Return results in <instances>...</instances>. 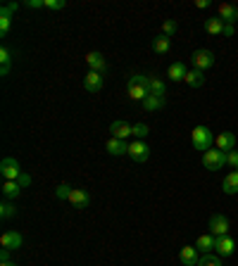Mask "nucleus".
<instances>
[{
    "mask_svg": "<svg viewBox=\"0 0 238 266\" xmlns=\"http://www.w3.org/2000/svg\"><path fill=\"white\" fill-rule=\"evenodd\" d=\"M191 143H193L195 150L207 152V150L212 148V143H215V136H212V131L207 126H195L193 131H191Z\"/></svg>",
    "mask_w": 238,
    "mask_h": 266,
    "instance_id": "f257e3e1",
    "label": "nucleus"
},
{
    "mask_svg": "<svg viewBox=\"0 0 238 266\" xmlns=\"http://www.w3.org/2000/svg\"><path fill=\"white\" fill-rule=\"evenodd\" d=\"M203 164H205V169H210V171H219L227 164V152H222V150H217V148H210L207 152H203Z\"/></svg>",
    "mask_w": 238,
    "mask_h": 266,
    "instance_id": "f03ea898",
    "label": "nucleus"
},
{
    "mask_svg": "<svg viewBox=\"0 0 238 266\" xmlns=\"http://www.w3.org/2000/svg\"><path fill=\"white\" fill-rule=\"evenodd\" d=\"M0 174H2V178H5V181H17V178H19V174H22L19 162L14 160V157H5V160L0 162Z\"/></svg>",
    "mask_w": 238,
    "mask_h": 266,
    "instance_id": "7ed1b4c3",
    "label": "nucleus"
},
{
    "mask_svg": "<svg viewBox=\"0 0 238 266\" xmlns=\"http://www.w3.org/2000/svg\"><path fill=\"white\" fill-rule=\"evenodd\" d=\"M191 62H193L195 69L205 72V69H210V67L215 64V53H212V50H195V53L191 55Z\"/></svg>",
    "mask_w": 238,
    "mask_h": 266,
    "instance_id": "20e7f679",
    "label": "nucleus"
},
{
    "mask_svg": "<svg viewBox=\"0 0 238 266\" xmlns=\"http://www.w3.org/2000/svg\"><path fill=\"white\" fill-rule=\"evenodd\" d=\"M215 252L217 257H231L234 252H236V240L231 238V235H222V238H217V243H215Z\"/></svg>",
    "mask_w": 238,
    "mask_h": 266,
    "instance_id": "39448f33",
    "label": "nucleus"
},
{
    "mask_svg": "<svg viewBox=\"0 0 238 266\" xmlns=\"http://www.w3.org/2000/svg\"><path fill=\"white\" fill-rule=\"evenodd\" d=\"M129 157L133 162H148V157H150V148L143 143V140H133V143H129Z\"/></svg>",
    "mask_w": 238,
    "mask_h": 266,
    "instance_id": "423d86ee",
    "label": "nucleus"
},
{
    "mask_svg": "<svg viewBox=\"0 0 238 266\" xmlns=\"http://www.w3.org/2000/svg\"><path fill=\"white\" fill-rule=\"evenodd\" d=\"M110 133H112V138L126 140L129 136H133V124H129V121H121V119H117V121H112V124H110Z\"/></svg>",
    "mask_w": 238,
    "mask_h": 266,
    "instance_id": "0eeeda50",
    "label": "nucleus"
},
{
    "mask_svg": "<svg viewBox=\"0 0 238 266\" xmlns=\"http://www.w3.org/2000/svg\"><path fill=\"white\" fill-rule=\"evenodd\" d=\"M210 233L215 235V238H222V235H229V219L224 214H215L212 219H210Z\"/></svg>",
    "mask_w": 238,
    "mask_h": 266,
    "instance_id": "6e6552de",
    "label": "nucleus"
},
{
    "mask_svg": "<svg viewBox=\"0 0 238 266\" xmlns=\"http://www.w3.org/2000/svg\"><path fill=\"white\" fill-rule=\"evenodd\" d=\"M24 243V238L17 231H5V233L0 235V247H5V250H10V252H14V250H19Z\"/></svg>",
    "mask_w": 238,
    "mask_h": 266,
    "instance_id": "1a4fd4ad",
    "label": "nucleus"
},
{
    "mask_svg": "<svg viewBox=\"0 0 238 266\" xmlns=\"http://www.w3.org/2000/svg\"><path fill=\"white\" fill-rule=\"evenodd\" d=\"M86 64L88 72H98V74H105V69H108V62H105L103 53H96V50L86 55Z\"/></svg>",
    "mask_w": 238,
    "mask_h": 266,
    "instance_id": "9d476101",
    "label": "nucleus"
},
{
    "mask_svg": "<svg viewBox=\"0 0 238 266\" xmlns=\"http://www.w3.org/2000/svg\"><path fill=\"white\" fill-rule=\"evenodd\" d=\"M69 202L74 204L76 209H86L88 204H91V195H88L84 188H72V192H69Z\"/></svg>",
    "mask_w": 238,
    "mask_h": 266,
    "instance_id": "9b49d317",
    "label": "nucleus"
},
{
    "mask_svg": "<svg viewBox=\"0 0 238 266\" xmlns=\"http://www.w3.org/2000/svg\"><path fill=\"white\" fill-rule=\"evenodd\" d=\"M215 145H217V150H222V152H231V150L236 148V136H234L231 131H224V133H219L215 138Z\"/></svg>",
    "mask_w": 238,
    "mask_h": 266,
    "instance_id": "f8f14e48",
    "label": "nucleus"
},
{
    "mask_svg": "<svg viewBox=\"0 0 238 266\" xmlns=\"http://www.w3.org/2000/svg\"><path fill=\"white\" fill-rule=\"evenodd\" d=\"M179 259H181V264L184 266H198V247L195 245H186L179 250Z\"/></svg>",
    "mask_w": 238,
    "mask_h": 266,
    "instance_id": "ddd939ff",
    "label": "nucleus"
},
{
    "mask_svg": "<svg viewBox=\"0 0 238 266\" xmlns=\"http://www.w3.org/2000/svg\"><path fill=\"white\" fill-rule=\"evenodd\" d=\"M84 88H86L88 93H100V90H103V74L88 72V74L84 76Z\"/></svg>",
    "mask_w": 238,
    "mask_h": 266,
    "instance_id": "4468645a",
    "label": "nucleus"
},
{
    "mask_svg": "<svg viewBox=\"0 0 238 266\" xmlns=\"http://www.w3.org/2000/svg\"><path fill=\"white\" fill-rule=\"evenodd\" d=\"M105 150L115 157H121V155H129V143L126 140H119V138H110L105 143Z\"/></svg>",
    "mask_w": 238,
    "mask_h": 266,
    "instance_id": "2eb2a0df",
    "label": "nucleus"
},
{
    "mask_svg": "<svg viewBox=\"0 0 238 266\" xmlns=\"http://www.w3.org/2000/svg\"><path fill=\"white\" fill-rule=\"evenodd\" d=\"M219 19L224 21V24L238 21V7L231 5V2H222V5H219Z\"/></svg>",
    "mask_w": 238,
    "mask_h": 266,
    "instance_id": "dca6fc26",
    "label": "nucleus"
},
{
    "mask_svg": "<svg viewBox=\"0 0 238 266\" xmlns=\"http://www.w3.org/2000/svg\"><path fill=\"white\" fill-rule=\"evenodd\" d=\"M215 243H217L215 235L205 233L195 240V247H198V252H203V255H212V252H215Z\"/></svg>",
    "mask_w": 238,
    "mask_h": 266,
    "instance_id": "f3484780",
    "label": "nucleus"
},
{
    "mask_svg": "<svg viewBox=\"0 0 238 266\" xmlns=\"http://www.w3.org/2000/svg\"><path fill=\"white\" fill-rule=\"evenodd\" d=\"M152 50H155L157 55H167L169 50H172V38L164 36V33L155 36V38H152Z\"/></svg>",
    "mask_w": 238,
    "mask_h": 266,
    "instance_id": "a211bd4d",
    "label": "nucleus"
},
{
    "mask_svg": "<svg viewBox=\"0 0 238 266\" xmlns=\"http://www.w3.org/2000/svg\"><path fill=\"white\" fill-rule=\"evenodd\" d=\"M2 195H5V200H17L22 195V185L17 181H5L2 183Z\"/></svg>",
    "mask_w": 238,
    "mask_h": 266,
    "instance_id": "6ab92c4d",
    "label": "nucleus"
},
{
    "mask_svg": "<svg viewBox=\"0 0 238 266\" xmlns=\"http://www.w3.org/2000/svg\"><path fill=\"white\" fill-rule=\"evenodd\" d=\"M184 81L191 86V88H200V86L205 84V72H200V69H188V74H186Z\"/></svg>",
    "mask_w": 238,
    "mask_h": 266,
    "instance_id": "aec40b11",
    "label": "nucleus"
},
{
    "mask_svg": "<svg viewBox=\"0 0 238 266\" xmlns=\"http://www.w3.org/2000/svg\"><path fill=\"white\" fill-rule=\"evenodd\" d=\"M222 188H224V192H227V195H236V192H238V171H231V174H227V176H224Z\"/></svg>",
    "mask_w": 238,
    "mask_h": 266,
    "instance_id": "412c9836",
    "label": "nucleus"
},
{
    "mask_svg": "<svg viewBox=\"0 0 238 266\" xmlns=\"http://www.w3.org/2000/svg\"><path fill=\"white\" fill-rule=\"evenodd\" d=\"M150 95V90L145 86H138V84H129V100H136V102H143L145 97Z\"/></svg>",
    "mask_w": 238,
    "mask_h": 266,
    "instance_id": "4be33fe9",
    "label": "nucleus"
},
{
    "mask_svg": "<svg viewBox=\"0 0 238 266\" xmlns=\"http://www.w3.org/2000/svg\"><path fill=\"white\" fill-rule=\"evenodd\" d=\"M205 31L210 36H222L224 33V21L219 17H210V19H205Z\"/></svg>",
    "mask_w": 238,
    "mask_h": 266,
    "instance_id": "5701e85b",
    "label": "nucleus"
},
{
    "mask_svg": "<svg viewBox=\"0 0 238 266\" xmlns=\"http://www.w3.org/2000/svg\"><path fill=\"white\" fill-rule=\"evenodd\" d=\"M186 74H188V69H186L184 62H174L172 67H169V72H167V76H169L172 81H184Z\"/></svg>",
    "mask_w": 238,
    "mask_h": 266,
    "instance_id": "b1692460",
    "label": "nucleus"
},
{
    "mask_svg": "<svg viewBox=\"0 0 238 266\" xmlns=\"http://www.w3.org/2000/svg\"><path fill=\"white\" fill-rule=\"evenodd\" d=\"M143 107H145V112H157V109H162L164 107V97L148 95L145 100H143Z\"/></svg>",
    "mask_w": 238,
    "mask_h": 266,
    "instance_id": "393cba45",
    "label": "nucleus"
},
{
    "mask_svg": "<svg viewBox=\"0 0 238 266\" xmlns=\"http://www.w3.org/2000/svg\"><path fill=\"white\" fill-rule=\"evenodd\" d=\"M148 90H150V95L164 97V81L160 79V76H150V84H148Z\"/></svg>",
    "mask_w": 238,
    "mask_h": 266,
    "instance_id": "a878e982",
    "label": "nucleus"
},
{
    "mask_svg": "<svg viewBox=\"0 0 238 266\" xmlns=\"http://www.w3.org/2000/svg\"><path fill=\"white\" fill-rule=\"evenodd\" d=\"M0 216L7 221V219H12V216H17V207L12 204V200H5V202L0 204Z\"/></svg>",
    "mask_w": 238,
    "mask_h": 266,
    "instance_id": "bb28decb",
    "label": "nucleus"
},
{
    "mask_svg": "<svg viewBox=\"0 0 238 266\" xmlns=\"http://www.w3.org/2000/svg\"><path fill=\"white\" fill-rule=\"evenodd\" d=\"M198 266H222V257L217 255H203L198 259Z\"/></svg>",
    "mask_w": 238,
    "mask_h": 266,
    "instance_id": "cd10ccee",
    "label": "nucleus"
},
{
    "mask_svg": "<svg viewBox=\"0 0 238 266\" xmlns=\"http://www.w3.org/2000/svg\"><path fill=\"white\" fill-rule=\"evenodd\" d=\"M10 26H12V14H0V33L7 36Z\"/></svg>",
    "mask_w": 238,
    "mask_h": 266,
    "instance_id": "c85d7f7f",
    "label": "nucleus"
},
{
    "mask_svg": "<svg viewBox=\"0 0 238 266\" xmlns=\"http://www.w3.org/2000/svg\"><path fill=\"white\" fill-rule=\"evenodd\" d=\"M176 29H179V24H176L174 19H167L162 24V33H164V36H169V38H172L174 33H176Z\"/></svg>",
    "mask_w": 238,
    "mask_h": 266,
    "instance_id": "c756f323",
    "label": "nucleus"
},
{
    "mask_svg": "<svg viewBox=\"0 0 238 266\" xmlns=\"http://www.w3.org/2000/svg\"><path fill=\"white\" fill-rule=\"evenodd\" d=\"M0 62H2V67H10L12 64V50L7 48V45L0 48Z\"/></svg>",
    "mask_w": 238,
    "mask_h": 266,
    "instance_id": "7c9ffc66",
    "label": "nucleus"
},
{
    "mask_svg": "<svg viewBox=\"0 0 238 266\" xmlns=\"http://www.w3.org/2000/svg\"><path fill=\"white\" fill-rule=\"evenodd\" d=\"M150 133V128H148V124H133V136L138 140H143L145 136Z\"/></svg>",
    "mask_w": 238,
    "mask_h": 266,
    "instance_id": "2f4dec72",
    "label": "nucleus"
},
{
    "mask_svg": "<svg viewBox=\"0 0 238 266\" xmlns=\"http://www.w3.org/2000/svg\"><path fill=\"white\" fill-rule=\"evenodd\" d=\"M69 192H72V188H69L67 183H60V185L55 188V195H57L60 200H69Z\"/></svg>",
    "mask_w": 238,
    "mask_h": 266,
    "instance_id": "473e14b6",
    "label": "nucleus"
},
{
    "mask_svg": "<svg viewBox=\"0 0 238 266\" xmlns=\"http://www.w3.org/2000/svg\"><path fill=\"white\" fill-rule=\"evenodd\" d=\"M129 84H138V86H145L148 88V84H150V76H145V74H133L129 79Z\"/></svg>",
    "mask_w": 238,
    "mask_h": 266,
    "instance_id": "72a5a7b5",
    "label": "nucleus"
},
{
    "mask_svg": "<svg viewBox=\"0 0 238 266\" xmlns=\"http://www.w3.org/2000/svg\"><path fill=\"white\" fill-rule=\"evenodd\" d=\"M227 164H229V167H234V171H238V152H236V150L227 152Z\"/></svg>",
    "mask_w": 238,
    "mask_h": 266,
    "instance_id": "f704fd0d",
    "label": "nucleus"
},
{
    "mask_svg": "<svg viewBox=\"0 0 238 266\" xmlns=\"http://www.w3.org/2000/svg\"><path fill=\"white\" fill-rule=\"evenodd\" d=\"M65 5H67L65 0H45V7H48V10H62Z\"/></svg>",
    "mask_w": 238,
    "mask_h": 266,
    "instance_id": "c9c22d12",
    "label": "nucleus"
},
{
    "mask_svg": "<svg viewBox=\"0 0 238 266\" xmlns=\"http://www.w3.org/2000/svg\"><path fill=\"white\" fill-rule=\"evenodd\" d=\"M17 2H7V5H2V10H0V14H12V12H17Z\"/></svg>",
    "mask_w": 238,
    "mask_h": 266,
    "instance_id": "e433bc0d",
    "label": "nucleus"
},
{
    "mask_svg": "<svg viewBox=\"0 0 238 266\" xmlns=\"http://www.w3.org/2000/svg\"><path fill=\"white\" fill-rule=\"evenodd\" d=\"M17 183H19V185H22V188H26V185H31V176H29V174H19V178H17Z\"/></svg>",
    "mask_w": 238,
    "mask_h": 266,
    "instance_id": "4c0bfd02",
    "label": "nucleus"
},
{
    "mask_svg": "<svg viewBox=\"0 0 238 266\" xmlns=\"http://www.w3.org/2000/svg\"><path fill=\"white\" fill-rule=\"evenodd\" d=\"M26 7H31V10H38V7H45V0H26Z\"/></svg>",
    "mask_w": 238,
    "mask_h": 266,
    "instance_id": "58836bf2",
    "label": "nucleus"
},
{
    "mask_svg": "<svg viewBox=\"0 0 238 266\" xmlns=\"http://www.w3.org/2000/svg\"><path fill=\"white\" fill-rule=\"evenodd\" d=\"M7 262H10V250L2 247V250H0V264H7Z\"/></svg>",
    "mask_w": 238,
    "mask_h": 266,
    "instance_id": "ea45409f",
    "label": "nucleus"
},
{
    "mask_svg": "<svg viewBox=\"0 0 238 266\" xmlns=\"http://www.w3.org/2000/svg\"><path fill=\"white\" fill-rule=\"evenodd\" d=\"M234 33H236V29H234V24H224V33H222V36H227V38H231Z\"/></svg>",
    "mask_w": 238,
    "mask_h": 266,
    "instance_id": "a19ab883",
    "label": "nucleus"
},
{
    "mask_svg": "<svg viewBox=\"0 0 238 266\" xmlns=\"http://www.w3.org/2000/svg\"><path fill=\"white\" fill-rule=\"evenodd\" d=\"M210 5H212L210 0H195V7H200V10H207Z\"/></svg>",
    "mask_w": 238,
    "mask_h": 266,
    "instance_id": "79ce46f5",
    "label": "nucleus"
},
{
    "mask_svg": "<svg viewBox=\"0 0 238 266\" xmlns=\"http://www.w3.org/2000/svg\"><path fill=\"white\" fill-rule=\"evenodd\" d=\"M0 266H17V264H12V262H7V264H0Z\"/></svg>",
    "mask_w": 238,
    "mask_h": 266,
    "instance_id": "37998d69",
    "label": "nucleus"
}]
</instances>
